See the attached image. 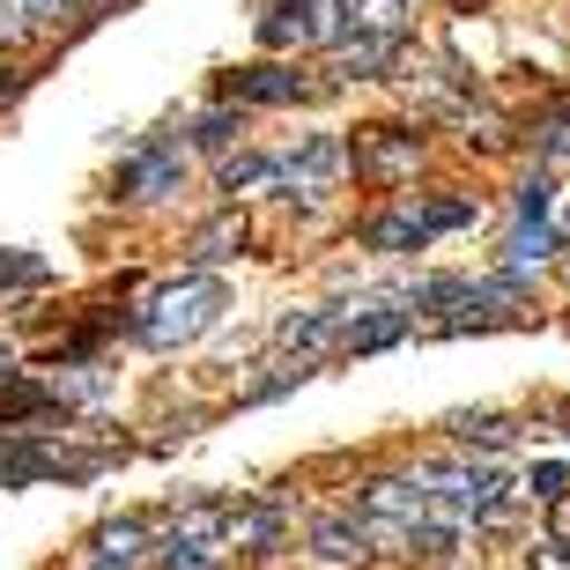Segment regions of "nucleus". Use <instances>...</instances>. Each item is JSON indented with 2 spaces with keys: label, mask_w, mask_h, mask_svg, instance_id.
<instances>
[{
  "label": "nucleus",
  "mask_w": 570,
  "mask_h": 570,
  "mask_svg": "<svg viewBox=\"0 0 570 570\" xmlns=\"http://www.w3.org/2000/svg\"><path fill=\"white\" fill-rule=\"evenodd\" d=\"M223 282L215 275H186V282H170V289H156L141 304V312H134V341H141V348H186V341H200L215 326V318H223Z\"/></svg>",
  "instance_id": "1"
},
{
  "label": "nucleus",
  "mask_w": 570,
  "mask_h": 570,
  "mask_svg": "<svg viewBox=\"0 0 570 570\" xmlns=\"http://www.w3.org/2000/svg\"><path fill=\"white\" fill-rule=\"evenodd\" d=\"M423 489H430V511L452 519V527H489V519H504V511H511V482L497 474V466H482V460L430 466Z\"/></svg>",
  "instance_id": "2"
},
{
  "label": "nucleus",
  "mask_w": 570,
  "mask_h": 570,
  "mask_svg": "<svg viewBox=\"0 0 570 570\" xmlns=\"http://www.w3.org/2000/svg\"><path fill=\"white\" fill-rule=\"evenodd\" d=\"M423 519H430L423 474H379V482L363 489V527L385 549H407V527H423Z\"/></svg>",
  "instance_id": "3"
},
{
  "label": "nucleus",
  "mask_w": 570,
  "mask_h": 570,
  "mask_svg": "<svg viewBox=\"0 0 570 570\" xmlns=\"http://www.w3.org/2000/svg\"><path fill=\"white\" fill-rule=\"evenodd\" d=\"M341 22H348L341 0H275V16L259 22V45H275V52H289V45H334Z\"/></svg>",
  "instance_id": "4"
},
{
  "label": "nucleus",
  "mask_w": 570,
  "mask_h": 570,
  "mask_svg": "<svg viewBox=\"0 0 570 570\" xmlns=\"http://www.w3.org/2000/svg\"><path fill=\"white\" fill-rule=\"evenodd\" d=\"M275 178L289 193H304V200H318V193H334L341 178H348V141H341V134H312L289 164H275Z\"/></svg>",
  "instance_id": "5"
},
{
  "label": "nucleus",
  "mask_w": 570,
  "mask_h": 570,
  "mask_svg": "<svg viewBox=\"0 0 570 570\" xmlns=\"http://www.w3.org/2000/svg\"><path fill=\"white\" fill-rule=\"evenodd\" d=\"M178 170H186V164H178V148H170V141H141L127 164H119V186H111V193L134 200V208H156V200L178 193Z\"/></svg>",
  "instance_id": "6"
},
{
  "label": "nucleus",
  "mask_w": 570,
  "mask_h": 570,
  "mask_svg": "<svg viewBox=\"0 0 570 570\" xmlns=\"http://www.w3.org/2000/svg\"><path fill=\"white\" fill-rule=\"evenodd\" d=\"M282 533H289V504H282V497H259V504H230V527H223V549L267 556V549H282Z\"/></svg>",
  "instance_id": "7"
},
{
  "label": "nucleus",
  "mask_w": 570,
  "mask_h": 570,
  "mask_svg": "<svg viewBox=\"0 0 570 570\" xmlns=\"http://www.w3.org/2000/svg\"><path fill=\"white\" fill-rule=\"evenodd\" d=\"M430 237H438L430 208H415V200H407V208H385V215H371V223L356 230V245H363V253H423Z\"/></svg>",
  "instance_id": "8"
},
{
  "label": "nucleus",
  "mask_w": 570,
  "mask_h": 570,
  "mask_svg": "<svg viewBox=\"0 0 570 570\" xmlns=\"http://www.w3.org/2000/svg\"><path fill=\"white\" fill-rule=\"evenodd\" d=\"M407 304H371V312H348L341 318V356H379V348H393V341H407Z\"/></svg>",
  "instance_id": "9"
},
{
  "label": "nucleus",
  "mask_w": 570,
  "mask_h": 570,
  "mask_svg": "<svg viewBox=\"0 0 570 570\" xmlns=\"http://www.w3.org/2000/svg\"><path fill=\"white\" fill-rule=\"evenodd\" d=\"M341 318H348L341 304H318V312H289V318H282V334H275V348H282L289 363H318V356H326V348L341 341Z\"/></svg>",
  "instance_id": "10"
},
{
  "label": "nucleus",
  "mask_w": 570,
  "mask_h": 570,
  "mask_svg": "<svg viewBox=\"0 0 570 570\" xmlns=\"http://www.w3.org/2000/svg\"><path fill=\"white\" fill-rule=\"evenodd\" d=\"M393 60H401V38H379V30L334 38V75H348V82H371V75H385Z\"/></svg>",
  "instance_id": "11"
},
{
  "label": "nucleus",
  "mask_w": 570,
  "mask_h": 570,
  "mask_svg": "<svg viewBox=\"0 0 570 570\" xmlns=\"http://www.w3.org/2000/svg\"><path fill=\"white\" fill-rule=\"evenodd\" d=\"M312 556L318 563H363V556H371V527H363V519H348V511H334V519H318L312 527Z\"/></svg>",
  "instance_id": "12"
},
{
  "label": "nucleus",
  "mask_w": 570,
  "mask_h": 570,
  "mask_svg": "<svg viewBox=\"0 0 570 570\" xmlns=\"http://www.w3.org/2000/svg\"><path fill=\"white\" fill-rule=\"evenodd\" d=\"M371 178H407V170L423 164V141L415 134H401V127H379L371 141H363V156H356Z\"/></svg>",
  "instance_id": "13"
},
{
  "label": "nucleus",
  "mask_w": 570,
  "mask_h": 570,
  "mask_svg": "<svg viewBox=\"0 0 570 570\" xmlns=\"http://www.w3.org/2000/svg\"><path fill=\"white\" fill-rule=\"evenodd\" d=\"M230 89L245 105H296V97H312V82H304L296 67H237Z\"/></svg>",
  "instance_id": "14"
},
{
  "label": "nucleus",
  "mask_w": 570,
  "mask_h": 570,
  "mask_svg": "<svg viewBox=\"0 0 570 570\" xmlns=\"http://www.w3.org/2000/svg\"><path fill=\"white\" fill-rule=\"evenodd\" d=\"M148 563V527L141 519H105L97 527V570H141Z\"/></svg>",
  "instance_id": "15"
},
{
  "label": "nucleus",
  "mask_w": 570,
  "mask_h": 570,
  "mask_svg": "<svg viewBox=\"0 0 570 570\" xmlns=\"http://www.w3.org/2000/svg\"><path fill=\"white\" fill-rule=\"evenodd\" d=\"M237 245H245V223H237V215H215L208 230L193 237V267H200V275H208V267H223V259H230Z\"/></svg>",
  "instance_id": "16"
},
{
  "label": "nucleus",
  "mask_w": 570,
  "mask_h": 570,
  "mask_svg": "<svg viewBox=\"0 0 570 570\" xmlns=\"http://www.w3.org/2000/svg\"><path fill=\"white\" fill-rule=\"evenodd\" d=\"M549 253H556V230H549V223H519V230H511V245H504V267H511V275H527V267H541Z\"/></svg>",
  "instance_id": "17"
},
{
  "label": "nucleus",
  "mask_w": 570,
  "mask_h": 570,
  "mask_svg": "<svg viewBox=\"0 0 570 570\" xmlns=\"http://www.w3.org/2000/svg\"><path fill=\"white\" fill-rule=\"evenodd\" d=\"M452 438L482 444V452H504V444L519 438V423H511V415H452Z\"/></svg>",
  "instance_id": "18"
},
{
  "label": "nucleus",
  "mask_w": 570,
  "mask_h": 570,
  "mask_svg": "<svg viewBox=\"0 0 570 570\" xmlns=\"http://www.w3.org/2000/svg\"><path fill=\"white\" fill-rule=\"evenodd\" d=\"M156 563H164V570H223V556H215L208 541H186V533H164V549H156Z\"/></svg>",
  "instance_id": "19"
},
{
  "label": "nucleus",
  "mask_w": 570,
  "mask_h": 570,
  "mask_svg": "<svg viewBox=\"0 0 570 570\" xmlns=\"http://www.w3.org/2000/svg\"><path fill=\"white\" fill-rule=\"evenodd\" d=\"M348 22H356V30H379V38H401V30H407V8H401V0H356V8H348Z\"/></svg>",
  "instance_id": "20"
},
{
  "label": "nucleus",
  "mask_w": 570,
  "mask_h": 570,
  "mask_svg": "<svg viewBox=\"0 0 570 570\" xmlns=\"http://www.w3.org/2000/svg\"><path fill=\"white\" fill-rule=\"evenodd\" d=\"M30 415H45V385L16 379V385H8V393H0V430H16V423H30Z\"/></svg>",
  "instance_id": "21"
},
{
  "label": "nucleus",
  "mask_w": 570,
  "mask_h": 570,
  "mask_svg": "<svg viewBox=\"0 0 570 570\" xmlns=\"http://www.w3.org/2000/svg\"><path fill=\"white\" fill-rule=\"evenodd\" d=\"M533 134H541V156H549V164H570V97H563V105H556Z\"/></svg>",
  "instance_id": "22"
},
{
  "label": "nucleus",
  "mask_w": 570,
  "mask_h": 570,
  "mask_svg": "<svg viewBox=\"0 0 570 570\" xmlns=\"http://www.w3.org/2000/svg\"><path fill=\"white\" fill-rule=\"evenodd\" d=\"M38 282H45L38 253H0V289H38Z\"/></svg>",
  "instance_id": "23"
},
{
  "label": "nucleus",
  "mask_w": 570,
  "mask_h": 570,
  "mask_svg": "<svg viewBox=\"0 0 570 570\" xmlns=\"http://www.w3.org/2000/svg\"><path fill=\"white\" fill-rule=\"evenodd\" d=\"M259 178H275V164H267V156H223V193L259 186Z\"/></svg>",
  "instance_id": "24"
},
{
  "label": "nucleus",
  "mask_w": 570,
  "mask_h": 570,
  "mask_svg": "<svg viewBox=\"0 0 570 570\" xmlns=\"http://www.w3.org/2000/svg\"><path fill=\"white\" fill-rule=\"evenodd\" d=\"M304 379H312V363H289V356H282L275 371L253 385V401H275V393H289V385H304Z\"/></svg>",
  "instance_id": "25"
},
{
  "label": "nucleus",
  "mask_w": 570,
  "mask_h": 570,
  "mask_svg": "<svg viewBox=\"0 0 570 570\" xmlns=\"http://www.w3.org/2000/svg\"><path fill=\"white\" fill-rule=\"evenodd\" d=\"M570 466L563 460H541V466H533V474H527V489H533V497H541V504H556V497H570Z\"/></svg>",
  "instance_id": "26"
},
{
  "label": "nucleus",
  "mask_w": 570,
  "mask_h": 570,
  "mask_svg": "<svg viewBox=\"0 0 570 570\" xmlns=\"http://www.w3.org/2000/svg\"><path fill=\"white\" fill-rule=\"evenodd\" d=\"M511 208H519V223H541L549 215V178H527V186L511 193Z\"/></svg>",
  "instance_id": "27"
},
{
  "label": "nucleus",
  "mask_w": 570,
  "mask_h": 570,
  "mask_svg": "<svg viewBox=\"0 0 570 570\" xmlns=\"http://www.w3.org/2000/svg\"><path fill=\"white\" fill-rule=\"evenodd\" d=\"M230 134H245V119H230V111H208L200 119V148H230Z\"/></svg>",
  "instance_id": "28"
},
{
  "label": "nucleus",
  "mask_w": 570,
  "mask_h": 570,
  "mask_svg": "<svg viewBox=\"0 0 570 570\" xmlns=\"http://www.w3.org/2000/svg\"><path fill=\"white\" fill-rule=\"evenodd\" d=\"M75 8H82V0H22V16H30V30H38V22H60V16H75Z\"/></svg>",
  "instance_id": "29"
},
{
  "label": "nucleus",
  "mask_w": 570,
  "mask_h": 570,
  "mask_svg": "<svg viewBox=\"0 0 570 570\" xmlns=\"http://www.w3.org/2000/svg\"><path fill=\"white\" fill-rule=\"evenodd\" d=\"M8 363H16V356H8V341H0V379H16V371H8Z\"/></svg>",
  "instance_id": "30"
},
{
  "label": "nucleus",
  "mask_w": 570,
  "mask_h": 570,
  "mask_svg": "<svg viewBox=\"0 0 570 570\" xmlns=\"http://www.w3.org/2000/svg\"><path fill=\"white\" fill-rule=\"evenodd\" d=\"M460 8H482V0H460Z\"/></svg>",
  "instance_id": "31"
}]
</instances>
